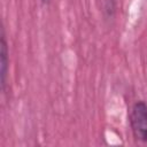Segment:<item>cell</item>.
Returning <instances> with one entry per match:
<instances>
[{
	"label": "cell",
	"instance_id": "obj_1",
	"mask_svg": "<svg viewBox=\"0 0 147 147\" xmlns=\"http://www.w3.org/2000/svg\"><path fill=\"white\" fill-rule=\"evenodd\" d=\"M130 124L133 137L140 141H147V105L137 101L130 113Z\"/></svg>",
	"mask_w": 147,
	"mask_h": 147
},
{
	"label": "cell",
	"instance_id": "obj_2",
	"mask_svg": "<svg viewBox=\"0 0 147 147\" xmlns=\"http://www.w3.org/2000/svg\"><path fill=\"white\" fill-rule=\"evenodd\" d=\"M0 69H1V87L5 88L6 84V76H7V68H8V51H7V42L5 39L3 30H1V44H0Z\"/></svg>",
	"mask_w": 147,
	"mask_h": 147
},
{
	"label": "cell",
	"instance_id": "obj_3",
	"mask_svg": "<svg viewBox=\"0 0 147 147\" xmlns=\"http://www.w3.org/2000/svg\"><path fill=\"white\" fill-rule=\"evenodd\" d=\"M49 0H42V2H48Z\"/></svg>",
	"mask_w": 147,
	"mask_h": 147
}]
</instances>
